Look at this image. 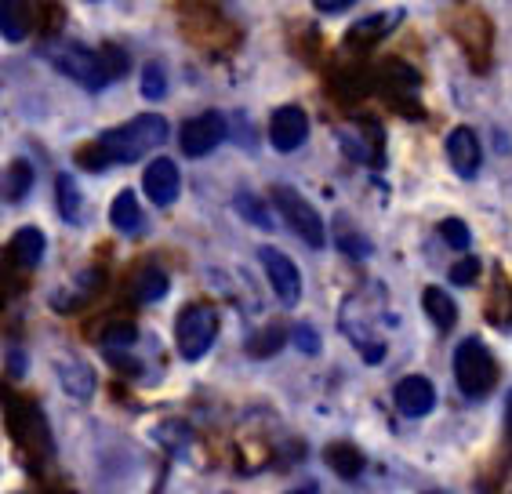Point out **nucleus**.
I'll use <instances>...</instances> for the list:
<instances>
[{
	"label": "nucleus",
	"mask_w": 512,
	"mask_h": 494,
	"mask_svg": "<svg viewBox=\"0 0 512 494\" xmlns=\"http://www.w3.org/2000/svg\"><path fill=\"white\" fill-rule=\"evenodd\" d=\"M99 142L113 164H135V160H142L146 153L168 142V120L160 113H142V117H131L128 124L106 131Z\"/></svg>",
	"instance_id": "f257e3e1"
},
{
	"label": "nucleus",
	"mask_w": 512,
	"mask_h": 494,
	"mask_svg": "<svg viewBox=\"0 0 512 494\" xmlns=\"http://www.w3.org/2000/svg\"><path fill=\"white\" fill-rule=\"evenodd\" d=\"M454 382L462 389V396L480 400L494 389L498 382V364H494L491 349L483 346L480 338H462L454 349Z\"/></svg>",
	"instance_id": "f03ea898"
},
{
	"label": "nucleus",
	"mask_w": 512,
	"mask_h": 494,
	"mask_svg": "<svg viewBox=\"0 0 512 494\" xmlns=\"http://www.w3.org/2000/svg\"><path fill=\"white\" fill-rule=\"evenodd\" d=\"M273 204H276V211L284 215V222H287V229L291 233H298L302 237V244H309L313 251H320L324 247V222H320V215H316V208L309 204L298 189H291V186H273Z\"/></svg>",
	"instance_id": "7ed1b4c3"
},
{
	"label": "nucleus",
	"mask_w": 512,
	"mask_h": 494,
	"mask_svg": "<svg viewBox=\"0 0 512 494\" xmlns=\"http://www.w3.org/2000/svg\"><path fill=\"white\" fill-rule=\"evenodd\" d=\"M215 338H218V313L211 306H186L178 313L175 342H178V353L186 356V360L207 356V349L215 346Z\"/></svg>",
	"instance_id": "20e7f679"
},
{
	"label": "nucleus",
	"mask_w": 512,
	"mask_h": 494,
	"mask_svg": "<svg viewBox=\"0 0 512 494\" xmlns=\"http://www.w3.org/2000/svg\"><path fill=\"white\" fill-rule=\"evenodd\" d=\"M51 62H55V70L66 73L73 84L88 91H102L109 84V73H106V62H102L99 48H80V44H62V48L51 51Z\"/></svg>",
	"instance_id": "39448f33"
},
{
	"label": "nucleus",
	"mask_w": 512,
	"mask_h": 494,
	"mask_svg": "<svg viewBox=\"0 0 512 494\" xmlns=\"http://www.w3.org/2000/svg\"><path fill=\"white\" fill-rule=\"evenodd\" d=\"M8 425L15 444L30 458H48L51 455V433L48 422L33 404H8Z\"/></svg>",
	"instance_id": "423d86ee"
},
{
	"label": "nucleus",
	"mask_w": 512,
	"mask_h": 494,
	"mask_svg": "<svg viewBox=\"0 0 512 494\" xmlns=\"http://www.w3.org/2000/svg\"><path fill=\"white\" fill-rule=\"evenodd\" d=\"M226 135H229V124L222 113H200V117L182 124V131H178V146H182L186 157H207Z\"/></svg>",
	"instance_id": "0eeeda50"
},
{
	"label": "nucleus",
	"mask_w": 512,
	"mask_h": 494,
	"mask_svg": "<svg viewBox=\"0 0 512 494\" xmlns=\"http://www.w3.org/2000/svg\"><path fill=\"white\" fill-rule=\"evenodd\" d=\"M258 262L266 269L269 284H273L276 298L284 302V306H298V298H302V273L284 251H276V247H258Z\"/></svg>",
	"instance_id": "6e6552de"
},
{
	"label": "nucleus",
	"mask_w": 512,
	"mask_h": 494,
	"mask_svg": "<svg viewBox=\"0 0 512 494\" xmlns=\"http://www.w3.org/2000/svg\"><path fill=\"white\" fill-rule=\"evenodd\" d=\"M309 139V117L298 106L276 109L273 120H269V142H273L276 153H295L302 142Z\"/></svg>",
	"instance_id": "1a4fd4ad"
},
{
	"label": "nucleus",
	"mask_w": 512,
	"mask_h": 494,
	"mask_svg": "<svg viewBox=\"0 0 512 494\" xmlns=\"http://www.w3.org/2000/svg\"><path fill=\"white\" fill-rule=\"evenodd\" d=\"M142 186H146V197L153 200L157 208H168V204H175V200H178V189H182V171H178L175 160L160 157L146 168V175H142Z\"/></svg>",
	"instance_id": "9d476101"
},
{
	"label": "nucleus",
	"mask_w": 512,
	"mask_h": 494,
	"mask_svg": "<svg viewBox=\"0 0 512 494\" xmlns=\"http://www.w3.org/2000/svg\"><path fill=\"white\" fill-rule=\"evenodd\" d=\"M393 396H396L400 415H407V418H425L436 407L433 382H429V378H422V375L400 378V382H396V389H393Z\"/></svg>",
	"instance_id": "9b49d317"
},
{
	"label": "nucleus",
	"mask_w": 512,
	"mask_h": 494,
	"mask_svg": "<svg viewBox=\"0 0 512 494\" xmlns=\"http://www.w3.org/2000/svg\"><path fill=\"white\" fill-rule=\"evenodd\" d=\"M447 157H451L454 171L462 178H473L483 164V149H480V139H476L473 128H454L447 135Z\"/></svg>",
	"instance_id": "f8f14e48"
},
{
	"label": "nucleus",
	"mask_w": 512,
	"mask_h": 494,
	"mask_svg": "<svg viewBox=\"0 0 512 494\" xmlns=\"http://www.w3.org/2000/svg\"><path fill=\"white\" fill-rule=\"evenodd\" d=\"M40 258H44V233H40V229H33V226L19 229V233L11 237V244H8V262L26 273V269L40 266Z\"/></svg>",
	"instance_id": "ddd939ff"
},
{
	"label": "nucleus",
	"mask_w": 512,
	"mask_h": 494,
	"mask_svg": "<svg viewBox=\"0 0 512 494\" xmlns=\"http://www.w3.org/2000/svg\"><path fill=\"white\" fill-rule=\"evenodd\" d=\"M454 30H458V37H462L465 51L473 55V66H476V70H480V59H476V55H480V51L491 48V22L483 19L480 11L465 8V11H462V22H458Z\"/></svg>",
	"instance_id": "4468645a"
},
{
	"label": "nucleus",
	"mask_w": 512,
	"mask_h": 494,
	"mask_svg": "<svg viewBox=\"0 0 512 494\" xmlns=\"http://www.w3.org/2000/svg\"><path fill=\"white\" fill-rule=\"evenodd\" d=\"M55 367H59L62 389H66L73 400H88V396L95 393V375H91L88 364H80V360H73V356H59Z\"/></svg>",
	"instance_id": "2eb2a0df"
},
{
	"label": "nucleus",
	"mask_w": 512,
	"mask_h": 494,
	"mask_svg": "<svg viewBox=\"0 0 512 494\" xmlns=\"http://www.w3.org/2000/svg\"><path fill=\"white\" fill-rule=\"evenodd\" d=\"M33 30V8L19 0H0V33L4 40H26Z\"/></svg>",
	"instance_id": "dca6fc26"
},
{
	"label": "nucleus",
	"mask_w": 512,
	"mask_h": 494,
	"mask_svg": "<svg viewBox=\"0 0 512 494\" xmlns=\"http://www.w3.org/2000/svg\"><path fill=\"white\" fill-rule=\"evenodd\" d=\"M324 462L331 465L338 476H345V480H356V476L364 473V455H360V447L345 444V440H335V444L324 447Z\"/></svg>",
	"instance_id": "f3484780"
},
{
	"label": "nucleus",
	"mask_w": 512,
	"mask_h": 494,
	"mask_svg": "<svg viewBox=\"0 0 512 494\" xmlns=\"http://www.w3.org/2000/svg\"><path fill=\"white\" fill-rule=\"evenodd\" d=\"M425 313H429V320H433L440 331H451L454 324H458V306H454V298L447 295L444 287H425Z\"/></svg>",
	"instance_id": "a211bd4d"
},
{
	"label": "nucleus",
	"mask_w": 512,
	"mask_h": 494,
	"mask_svg": "<svg viewBox=\"0 0 512 494\" xmlns=\"http://www.w3.org/2000/svg\"><path fill=\"white\" fill-rule=\"evenodd\" d=\"M109 222L120 229V233H135L146 218H142V211H138V197L131 193V189H120L117 200H113V208H109Z\"/></svg>",
	"instance_id": "6ab92c4d"
},
{
	"label": "nucleus",
	"mask_w": 512,
	"mask_h": 494,
	"mask_svg": "<svg viewBox=\"0 0 512 494\" xmlns=\"http://www.w3.org/2000/svg\"><path fill=\"white\" fill-rule=\"evenodd\" d=\"M55 200H59V215L66 218L69 226H80V215H84V197H80L73 175H59L55 178Z\"/></svg>",
	"instance_id": "aec40b11"
},
{
	"label": "nucleus",
	"mask_w": 512,
	"mask_h": 494,
	"mask_svg": "<svg viewBox=\"0 0 512 494\" xmlns=\"http://www.w3.org/2000/svg\"><path fill=\"white\" fill-rule=\"evenodd\" d=\"M30 189H33V164L30 160H11L8 171H4V197L11 204H19Z\"/></svg>",
	"instance_id": "412c9836"
},
{
	"label": "nucleus",
	"mask_w": 512,
	"mask_h": 494,
	"mask_svg": "<svg viewBox=\"0 0 512 494\" xmlns=\"http://www.w3.org/2000/svg\"><path fill=\"white\" fill-rule=\"evenodd\" d=\"M168 295V273L164 269H142L135 277V298L138 302H157V298Z\"/></svg>",
	"instance_id": "4be33fe9"
},
{
	"label": "nucleus",
	"mask_w": 512,
	"mask_h": 494,
	"mask_svg": "<svg viewBox=\"0 0 512 494\" xmlns=\"http://www.w3.org/2000/svg\"><path fill=\"white\" fill-rule=\"evenodd\" d=\"M287 342V327L284 324H269L262 327L258 335H251V342H247V353L251 356H273L276 349Z\"/></svg>",
	"instance_id": "5701e85b"
},
{
	"label": "nucleus",
	"mask_w": 512,
	"mask_h": 494,
	"mask_svg": "<svg viewBox=\"0 0 512 494\" xmlns=\"http://www.w3.org/2000/svg\"><path fill=\"white\" fill-rule=\"evenodd\" d=\"M233 208H237V215H244L251 226H258V229H273L276 222H273V215L266 211V204H258L251 193H237V200H233Z\"/></svg>",
	"instance_id": "b1692460"
},
{
	"label": "nucleus",
	"mask_w": 512,
	"mask_h": 494,
	"mask_svg": "<svg viewBox=\"0 0 512 494\" xmlns=\"http://www.w3.org/2000/svg\"><path fill=\"white\" fill-rule=\"evenodd\" d=\"M142 99H149V102H157V99H164V91H168V77H164V66L160 62H146L142 66Z\"/></svg>",
	"instance_id": "393cba45"
},
{
	"label": "nucleus",
	"mask_w": 512,
	"mask_h": 494,
	"mask_svg": "<svg viewBox=\"0 0 512 494\" xmlns=\"http://www.w3.org/2000/svg\"><path fill=\"white\" fill-rule=\"evenodd\" d=\"M389 22H393V19H389V15H371V19L356 22L353 30H349V44H356V48H364V44H367V40H371V37L378 40L385 30H389Z\"/></svg>",
	"instance_id": "a878e982"
},
{
	"label": "nucleus",
	"mask_w": 512,
	"mask_h": 494,
	"mask_svg": "<svg viewBox=\"0 0 512 494\" xmlns=\"http://www.w3.org/2000/svg\"><path fill=\"white\" fill-rule=\"evenodd\" d=\"M99 55H102V62H106L109 80H117V77H124V73H128L131 59H128V51H124V48H117V44H102Z\"/></svg>",
	"instance_id": "bb28decb"
},
{
	"label": "nucleus",
	"mask_w": 512,
	"mask_h": 494,
	"mask_svg": "<svg viewBox=\"0 0 512 494\" xmlns=\"http://www.w3.org/2000/svg\"><path fill=\"white\" fill-rule=\"evenodd\" d=\"M440 237L447 240V244L454 247V251H465L469 247V226H465L462 218H447V222H440Z\"/></svg>",
	"instance_id": "cd10ccee"
},
{
	"label": "nucleus",
	"mask_w": 512,
	"mask_h": 494,
	"mask_svg": "<svg viewBox=\"0 0 512 494\" xmlns=\"http://www.w3.org/2000/svg\"><path fill=\"white\" fill-rule=\"evenodd\" d=\"M338 222H342V229H338V247H342V251H349L353 258H364L367 251H371V244H367L364 237H356L345 218H338Z\"/></svg>",
	"instance_id": "c85d7f7f"
},
{
	"label": "nucleus",
	"mask_w": 512,
	"mask_h": 494,
	"mask_svg": "<svg viewBox=\"0 0 512 494\" xmlns=\"http://www.w3.org/2000/svg\"><path fill=\"white\" fill-rule=\"evenodd\" d=\"M476 280H480V262H476L473 255H465L458 266H451V284L469 287V284H476Z\"/></svg>",
	"instance_id": "c756f323"
},
{
	"label": "nucleus",
	"mask_w": 512,
	"mask_h": 494,
	"mask_svg": "<svg viewBox=\"0 0 512 494\" xmlns=\"http://www.w3.org/2000/svg\"><path fill=\"white\" fill-rule=\"evenodd\" d=\"M291 335H295L291 342H295V346L302 349V353H320V335H316V331L309 324H298L295 331H291Z\"/></svg>",
	"instance_id": "7c9ffc66"
},
{
	"label": "nucleus",
	"mask_w": 512,
	"mask_h": 494,
	"mask_svg": "<svg viewBox=\"0 0 512 494\" xmlns=\"http://www.w3.org/2000/svg\"><path fill=\"white\" fill-rule=\"evenodd\" d=\"M135 327L131 324H117V327H109L106 338H102V346H131L135 342Z\"/></svg>",
	"instance_id": "2f4dec72"
},
{
	"label": "nucleus",
	"mask_w": 512,
	"mask_h": 494,
	"mask_svg": "<svg viewBox=\"0 0 512 494\" xmlns=\"http://www.w3.org/2000/svg\"><path fill=\"white\" fill-rule=\"evenodd\" d=\"M26 371H30V356L19 353V349H11L8 353V375L19 378V375H26Z\"/></svg>",
	"instance_id": "473e14b6"
},
{
	"label": "nucleus",
	"mask_w": 512,
	"mask_h": 494,
	"mask_svg": "<svg viewBox=\"0 0 512 494\" xmlns=\"http://www.w3.org/2000/svg\"><path fill=\"white\" fill-rule=\"evenodd\" d=\"M349 8H353L349 0H320V4H316V11H320V15H345Z\"/></svg>",
	"instance_id": "72a5a7b5"
},
{
	"label": "nucleus",
	"mask_w": 512,
	"mask_h": 494,
	"mask_svg": "<svg viewBox=\"0 0 512 494\" xmlns=\"http://www.w3.org/2000/svg\"><path fill=\"white\" fill-rule=\"evenodd\" d=\"M287 494H320V491H316V484H302V487H295V491H287Z\"/></svg>",
	"instance_id": "f704fd0d"
},
{
	"label": "nucleus",
	"mask_w": 512,
	"mask_h": 494,
	"mask_svg": "<svg viewBox=\"0 0 512 494\" xmlns=\"http://www.w3.org/2000/svg\"><path fill=\"white\" fill-rule=\"evenodd\" d=\"M509 433H512V393H509Z\"/></svg>",
	"instance_id": "c9c22d12"
},
{
	"label": "nucleus",
	"mask_w": 512,
	"mask_h": 494,
	"mask_svg": "<svg viewBox=\"0 0 512 494\" xmlns=\"http://www.w3.org/2000/svg\"><path fill=\"white\" fill-rule=\"evenodd\" d=\"M429 494H440V491H429Z\"/></svg>",
	"instance_id": "e433bc0d"
}]
</instances>
